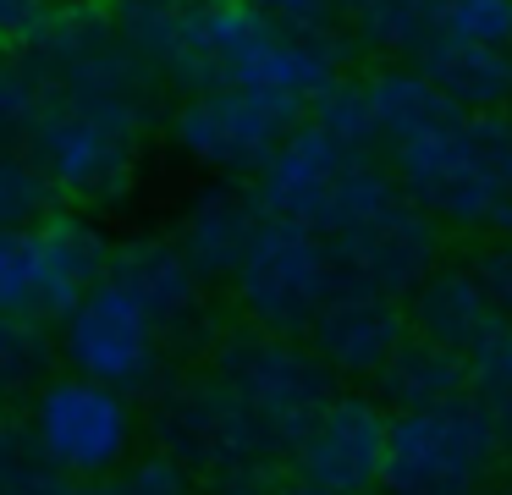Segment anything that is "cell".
Wrapping results in <instances>:
<instances>
[{
	"label": "cell",
	"mask_w": 512,
	"mask_h": 495,
	"mask_svg": "<svg viewBox=\"0 0 512 495\" xmlns=\"http://www.w3.org/2000/svg\"><path fill=\"white\" fill-rule=\"evenodd\" d=\"M391 182L435 226L512 237V116L452 110L430 132L391 143Z\"/></svg>",
	"instance_id": "1"
},
{
	"label": "cell",
	"mask_w": 512,
	"mask_h": 495,
	"mask_svg": "<svg viewBox=\"0 0 512 495\" xmlns=\"http://www.w3.org/2000/svg\"><path fill=\"white\" fill-rule=\"evenodd\" d=\"M397 193L402 187L391 182V171L375 154L336 143L309 116L281 138V149L254 176V198L270 220H292V226H309L320 237L347 231L353 220L375 215Z\"/></svg>",
	"instance_id": "2"
},
{
	"label": "cell",
	"mask_w": 512,
	"mask_h": 495,
	"mask_svg": "<svg viewBox=\"0 0 512 495\" xmlns=\"http://www.w3.org/2000/svg\"><path fill=\"white\" fill-rule=\"evenodd\" d=\"M149 429L155 451L177 457L193 479H210L221 495L265 484L281 462L265 429L215 374H160L149 391Z\"/></svg>",
	"instance_id": "3"
},
{
	"label": "cell",
	"mask_w": 512,
	"mask_h": 495,
	"mask_svg": "<svg viewBox=\"0 0 512 495\" xmlns=\"http://www.w3.org/2000/svg\"><path fill=\"white\" fill-rule=\"evenodd\" d=\"M155 127V105H122V99H56L23 154L39 165L56 198H78L94 209H116L133 198L138 154Z\"/></svg>",
	"instance_id": "4"
},
{
	"label": "cell",
	"mask_w": 512,
	"mask_h": 495,
	"mask_svg": "<svg viewBox=\"0 0 512 495\" xmlns=\"http://www.w3.org/2000/svg\"><path fill=\"white\" fill-rule=\"evenodd\" d=\"M507 451L512 440L501 435L496 413L474 396L391 413L380 495H485Z\"/></svg>",
	"instance_id": "5"
},
{
	"label": "cell",
	"mask_w": 512,
	"mask_h": 495,
	"mask_svg": "<svg viewBox=\"0 0 512 495\" xmlns=\"http://www.w3.org/2000/svg\"><path fill=\"white\" fill-rule=\"evenodd\" d=\"M210 374L248 407V418L265 429V440L281 457H292V446L309 435V424L336 396V374L314 358V347L292 336H265L254 325L215 341Z\"/></svg>",
	"instance_id": "6"
},
{
	"label": "cell",
	"mask_w": 512,
	"mask_h": 495,
	"mask_svg": "<svg viewBox=\"0 0 512 495\" xmlns=\"http://www.w3.org/2000/svg\"><path fill=\"white\" fill-rule=\"evenodd\" d=\"M336 286H342V270H336L331 242L309 226L270 220V215L232 275V297L248 325L292 341L309 336V325L320 319V308L331 303Z\"/></svg>",
	"instance_id": "7"
},
{
	"label": "cell",
	"mask_w": 512,
	"mask_h": 495,
	"mask_svg": "<svg viewBox=\"0 0 512 495\" xmlns=\"http://www.w3.org/2000/svg\"><path fill=\"white\" fill-rule=\"evenodd\" d=\"M28 435H34V451L50 473L78 484H105L133 457L138 413H133V396L94 385L83 374H61V380L39 385Z\"/></svg>",
	"instance_id": "8"
},
{
	"label": "cell",
	"mask_w": 512,
	"mask_h": 495,
	"mask_svg": "<svg viewBox=\"0 0 512 495\" xmlns=\"http://www.w3.org/2000/svg\"><path fill=\"white\" fill-rule=\"evenodd\" d=\"M303 116H309V105H298V99L254 94V88H204L171 110L166 132L182 160H193L210 176L243 182V176L265 171V160Z\"/></svg>",
	"instance_id": "9"
},
{
	"label": "cell",
	"mask_w": 512,
	"mask_h": 495,
	"mask_svg": "<svg viewBox=\"0 0 512 495\" xmlns=\"http://www.w3.org/2000/svg\"><path fill=\"white\" fill-rule=\"evenodd\" d=\"M160 330L144 319V308L111 281H100L67 319H61V358L72 374L94 385H111L122 396H149L160 385Z\"/></svg>",
	"instance_id": "10"
},
{
	"label": "cell",
	"mask_w": 512,
	"mask_h": 495,
	"mask_svg": "<svg viewBox=\"0 0 512 495\" xmlns=\"http://www.w3.org/2000/svg\"><path fill=\"white\" fill-rule=\"evenodd\" d=\"M336 253V270L342 281L369 286V292L391 297V303H408L435 270H441V226L424 215L408 198H391L375 215L353 220L347 231L325 237Z\"/></svg>",
	"instance_id": "11"
},
{
	"label": "cell",
	"mask_w": 512,
	"mask_h": 495,
	"mask_svg": "<svg viewBox=\"0 0 512 495\" xmlns=\"http://www.w3.org/2000/svg\"><path fill=\"white\" fill-rule=\"evenodd\" d=\"M386 424L391 413L364 391H336L331 407L309 424V435L292 446L298 484H314L325 495H375L380 462H386Z\"/></svg>",
	"instance_id": "12"
},
{
	"label": "cell",
	"mask_w": 512,
	"mask_h": 495,
	"mask_svg": "<svg viewBox=\"0 0 512 495\" xmlns=\"http://www.w3.org/2000/svg\"><path fill=\"white\" fill-rule=\"evenodd\" d=\"M105 281L144 308V319L160 330V341L193 336V330L204 325V292H210V286L193 275V264L182 259V248L171 237L138 231V237L116 242L111 275H105Z\"/></svg>",
	"instance_id": "13"
},
{
	"label": "cell",
	"mask_w": 512,
	"mask_h": 495,
	"mask_svg": "<svg viewBox=\"0 0 512 495\" xmlns=\"http://www.w3.org/2000/svg\"><path fill=\"white\" fill-rule=\"evenodd\" d=\"M408 341V314L402 303L369 292V286L342 281L320 319L309 325V347L336 380H375L391 363V352Z\"/></svg>",
	"instance_id": "14"
},
{
	"label": "cell",
	"mask_w": 512,
	"mask_h": 495,
	"mask_svg": "<svg viewBox=\"0 0 512 495\" xmlns=\"http://www.w3.org/2000/svg\"><path fill=\"white\" fill-rule=\"evenodd\" d=\"M259 226H265V209H259L254 187L232 182V176H215V182H204L182 204L171 242L182 248V259L193 264V275L204 286H221V281L232 286V275L243 264L248 242L259 237Z\"/></svg>",
	"instance_id": "15"
},
{
	"label": "cell",
	"mask_w": 512,
	"mask_h": 495,
	"mask_svg": "<svg viewBox=\"0 0 512 495\" xmlns=\"http://www.w3.org/2000/svg\"><path fill=\"white\" fill-rule=\"evenodd\" d=\"M39 253H45V319H67L94 286L111 275V248L105 226L83 209H50L39 220Z\"/></svg>",
	"instance_id": "16"
},
{
	"label": "cell",
	"mask_w": 512,
	"mask_h": 495,
	"mask_svg": "<svg viewBox=\"0 0 512 495\" xmlns=\"http://www.w3.org/2000/svg\"><path fill=\"white\" fill-rule=\"evenodd\" d=\"M402 314H408L413 336L435 341V347H452V352H468L501 319L468 264H441V270L402 303Z\"/></svg>",
	"instance_id": "17"
},
{
	"label": "cell",
	"mask_w": 512,
	"mask_h": 495,
	"mask_svg": "<svg viewBox=\"0 0 512 495\" xmlns=\"http://www.w3.org/2000/svg\"><path fill=\"white\" fill-rule=\"evenodd\" d=\"M452 396H468V358L452 347L413 336L391 352V363L375 374V402L386 413H419V407H441Z\"/></svg>",
	"instance_id": "18"
},
{
	"label": "cell",
	"mask_w": 512,
	"mask_h": 495,
	"mask_svg": "<svg viewBox=\"0 0 512 495\" xmlns=\"http://www.w3.org/2000/svg\"><path fill=\"white\" fill-rule=\"evenodd\" d=\"M413 66H419L457 110H507L512 105V50H479V44L441 39Z\"/></svg>",
	"instance_id": "19"
},
{
	"label": "cell",
	"mask_w": 512,
	"mask_h": 495,
	"mask_svg": "<svg viewBox=\"0 0 512 495\" xmlns=\"http://www.w3.org/2000/svg\"><path fill=\"white\" fill-rule=\"evenodd\" d=\"M105 44H116L111 0H50L45 22H39L34 39L23 44V55L56 83L67 66L89 61V55L105 50Z\"/></svg>",
	"instance_id": "20"
},
{
	"label": "cell",
	"mask_w": 512,
	"mask_h": 495,
	"mask_svg": "<svg viewBox=\"0 0 512 495\" xmlns=\"http://www.w3.org/2000/svg\"><path fill=\"white\" fill-rule=\"evenodd\" d=\"M364 94H369V110H375V138L386 149L430 132L435 121H446L457 110L419 66H380L375 77H364Z\"/></svg>",
	"instance_id": "21"
},
{
	"label": "cell",
	"mask_w": 512,
	"mask_h": 495,
	"mask_svg": "<svg viewBox=\"0 0 512 495\" xmlns=\"http://www.w3.org/2000/svg\"><path fill=\"white\" fill-rule=\"evenodd\" d=\"M353 39L375 55H397L413 66L430 44H441V0H380L369 17L353 22Z\"/></svg>",
	"instance_id": "22"
},
{
	"label": "cell",
	"mask_w": 512,
	"mask_h": 495,
	"mask_svg": "<svg viewBox=\"0 0 512 495\" xmlns=\"http://www.w3.org/2000/svg\"><path fill=\"white\" fill-rule=\"evenodd\" d=\"M56 110V83L28 55H12L0 66V154L34 138V127Z\"/></svg>",
	"instance_id": "23"
},
{
	"label": "cell",
	"mask_w": 512,
	"mask_h": 495,
	"mask_svg": "<svg viewBox=\"0 0 512 495\" xmlns=\"http://www.w3.org/2000/svg\"><path fill=\"white\" fill-rule=\"evenodd\" d=\"M0 314L45 325V253L34 226L0 231Z\"/></svg>",
	"instance_id": "24"
},
{
	"label": "cell",
	"mask_w": 512,
	"mask_h": 495,
	"mask_svg": "<svg viewBox=\"0 0 512 495\" xmlns=\"http://www.w3.org/2000/svg\"><path fill=\"white\" fill-rule=\"evenodd\" d=\"M463 358H468V396L485 402L496 413V424L512 418V325L496 319Z\"/></svg>",
	"instance_id": "25"
},
{
	"label": "cell",
	"mask_w": 512,
	"mask_h": 495,
	"mask_svg": "<svg viewBox=\"0 0 512 495\" xmlns=\"http://www.w3.org/2000/svg\"><path fill=\"white\" fill-rule=\"evenodd\" d=\"M309 121L320 132H331L336 143H347V149L375 154V143H380L375 138V110H369V94H364L358 77H336V83L309 105Z\"/></svg>",
	"instance_id": "26"
},
{
	"label": "cell",
	"mask_w": 512,
	"mask_h": 495,
	"mask_svg": "<svg viewBox=\"0 0 512 495\" xmlns=\"http://www.w3.org/2000/svg\"><path fill=\"white\" fill-rule=\"evenodd\" d=\"M56 209V187L39 176V165L28 154L6 149L0 154V231H23Z\"/></svg>",
	"instance_id": "27"
},
{
	"label": "cell",
	"mask_w": 512,
	"mask_h": 495,
	"mask_svg": "<svg viewBox=\"0 0 512 495\" xmlns=\"http://www.w3.org/2000/svg\"><path fill=\"white\" fill-rule=\"evenodd\" d=\"M50 330L39 319H17V314H0V396L28 391L34 380H45L50 369Z\"/></svg>",
	"instance_id": "28"
},
{
	"label": "cell",
	"mask_w": 512,
	"mask_h": 495,
	"mask_svg": "<svg viewBox=\"0 0 512 495\" xmlns=\"http://www.w3.org/2000/svg\"><path fill=\"white\" fill-rule=\"evenodd\" d=\"M441 33L479 50H512V0H441Z\"/></svg>",
	"instance_id": "29"
},
{
	"label": "cell",
	"mask_w": 512,
	"mask_h": 495,
	"mask_svg": "<svg viewBox=\"0 0 512 495\" xmlns=\"http://www.w3.org/2000/svg\"><path fill=\"white\" fill-rule=\"evenodd\" d=\"M94 495H199V479L166 451H144V457H127Z\"/></svg>",
	"instance_id": "30"
},
{
	"label": "cell",
	"mask_w": 512,
	"mask_h": 495,
	"mask_svg": "<svg viewBox=\"0 0 512 495\" xmlns=\"http://www.w3.org/2000/svg\"><path fill=\"white\" fill-rule=\"evenodd\" d=\"M243 6H254L270 28L292 33V39H342V28H336L342 17L331 0H243Z\"/></svg>",
	"instance_id": "31"
},
{
	"label": "cell",
	"mask_w": 512,
	"mask_h": 495,
	"mask_svg": "<svg viewBox=\"0 0 512 495\" xmlns=\"http://www.w3.org/2000/svg\"><path fill=\"white\" fill-rule=\"evenodd\" d=\"M39 468H45V462H39V451H34L28 424H17V418H0V495H12L17 484H28Z\"/></svg>",
	"instance_id": "32"
},
{
	"label": "cell",
	"mask_w": 512,
	"mask_h": 495,
	"mask_svg": "<svg viewBox=\"0 0 512 495\" xmlns=\"http://www.w3.org/2000/svg\"><path fill=\"white\" fill-rule=\"evenodd\" d=\"M474 275H479V286H485V297L496 303V314L512 325V237H507V242H496V248H485V253H479Z\"/></svg>",
	"instance_id": "33"
},
{
	"label": "cell",
	"mask_w": 512,
	"mask_h": 495,
	"mask_svg": "<svg viewBox=\"0 0 512 495\" xmlns=\"http://www.w3.org/2000/svg\"><path fill=\"white\" fill-rule=\"evenodd\" d=\"M50 0H0V39L6 44H28L34 28L45 22Z\"/></svg>",
	"instance_id": "34"
},
{
	"label": "cell",
	"mask_w": 512,
	"mask_h": 495,
	"mask_svg": "<svg viewBox=\"0 0 512 495\" xmlns=\"http://www.w3.org/2000/svg\"><path fill=\"white\" fill-rule=\"evenodd\" d=\"M12 495H94V484H78V479H61V473L39 468L28 484H17Z\"/></svg>",
	"instance_id": "35"
},
{
	"label": "cell",
	"mask_w": 512,
	"mask_h": 495,
	"mask_svg": "<svg viewBox=\"0 0 512 495\" xmlns=\"http://www.w3.org/2000/svg\"><path fill=\"white\" fill-rule=\"evenodd\" d=\"M336 6V17H347V22H358V17H369V11L380 6V0H331Z\"/></svg>",
	"instance_id": "36"
},
{
	"label": "cell",
	"mask_w": 512,
	"mask_h": 495,
	"mask_svg": "<svg viewBox=\"0 0 512 495\" xmlns=\"http://www.w3.org/2000/svg\"><path fill=\"white\" fill-rule=\"evenodd\" d=\"M259 495H325V490H314V484H298V479H292V484H276V479H270V484H259Z\"/></svg>",
	"instance_id": "37"
},
{
	"label": "cell",
	"mask_w": 512,
	"mask_h": 495,
	"mask_svg": "<svg viewBox=\"0 0 512 495\" xmlns=\"http://www.w3.org/2000/svg\"><path fill=\"white\" fill-rule=\"evenodd\" d=\"M6 61H12V50H6V39H0V66H6Z\"/></svg>",
	"instance_id": "38"
},
{
	"label": "cell",
	"mask_w": 512,
	"mask_h": 495,
	"mask_svg": "<svg viewBox=\"0 0 512 495\" xmlns=\"http://www.w3.org/2000/svg\"><path fill=\"white\" fill-rule=\"evenodd\" d=\"M270 484V479H265ZM232 495H259V484H248V490H232Z\"/></svg>",
	"instance_id": "39"
},
{
	"label": "cell",
	"mask_w": 512,
	"mask_h": 495,
	"mask_svg": "<svg viewBox=\"0 0 512 495\" xmlns=\"http://www.w3.org/2000/svg\"><path fill=\"white\" fill-rule=\"evenodd\" d=\"M501 435H507V440H512V418H501Z\"/></svg>",
	"instance_id": "40"
},
{
	"label": "cell",
	"mask_w": 512,
	"mask_h": 495,
	"mask_svg": "<svg viewBox=\"0 0 512 495\" xmlns=\"http://www.w3.org/2000/svg\"><path fill=\"white\" fill-rule=\"evenodd\" d=\"M485 495H490V490H485Z\"/></svg>",
	"instance_id": "41"
}]
</instances>
